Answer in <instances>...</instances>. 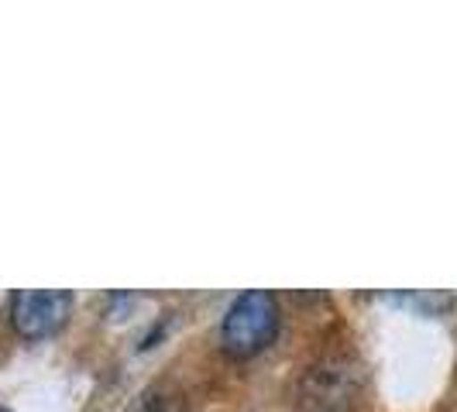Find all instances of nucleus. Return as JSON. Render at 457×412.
Wrapping results in <instances>:
<instances>
[{"mask_svg":"<svg viewBox=\"0 0 457 412\" xmlns=\"http://www.w3.org/2000/svg\"><path fill=\"white\" fill-rule=\"evenodd\" d=\"M275 330H278L275 296L265 289H252V293H241L224 313L220 347H224V354L245 361V358L262 354L275 341Z\"/></svg>","mask_w":457,"mask_h":412,"instance_id":"1","label":"nucleus"},{"mask_svg":"<svg viewBox=\"0 0 457 412\" xmlns=\"http://www.w3.org/2000/svg\"><path fill=\"white\" fill-rule=\"evenodd\" d=\"M72 309V296L62 289H21L11 296V323L28 341H42L62 330Z\"/></svg>","mask_w":457,"mask_h":412,"instance_id":"2","label":"nucleus"},{"mask_svg":"<svg viewBox=\"0 0 457 412\" xmlns=\"http://www.w3.org/2000/svg\"><path fill=\"white\" fill-rule=\"evenodd\" d=\"M0 412H11V409H0Z\"/></svg>","mask_w":457,"mask_h":412,"instance_id":"3","label":"nucleus"}]
</instances>
